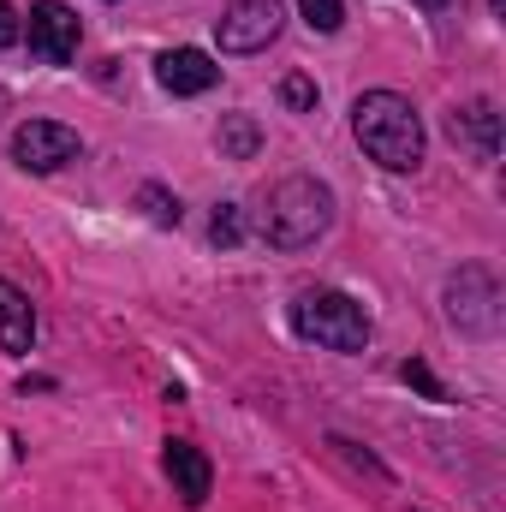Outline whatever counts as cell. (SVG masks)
Masks as SVG:
<instances>
[{
	"instance_id": "cell-2",
	"label": "cell",
	"mask_w": 506,
	"mask_h": 512,
	"mask_svg": "<svg viewBox=\"0 0 506 512\" xmlns=\"http://www.w3.org/2000/svg\"><path fill=\"white\" fill-rule=\"evenodd\" d=\"M334 227V191L316 173H286L268 185L262 209H256V233L274 251H310L322 233Z\"/></svg>"
},
{
	"instance_id": "cell-21",
	"label": "cell",
	"mask_w": 506,
	"mask_h": 512,
	"mask_svg": "<svg viewBox=\"0 0 506 512\" xmlns=\"http://www.w3.org/2000/svg\"><path fill=\"white\" fill-rule=\"evenodd\" d=\"M6 114H12V90L0 84V120H6Z\"/></svg>"
},
{
	"instance_id": "cell-20",
	"label": "cell",
	"mask_w": 506,
	"mask_h": 512,
	"mask_svg": "<svg viewBox=\"0 0 506 512\" xmlns=\"http://www.w3.org/2000/svg\"><path fill=\"white\" fill-rule=\"evenodd\" d=\"M423 12H447V6H459V0H417Z\"/></svg>"
},
{
	"instance_id": "cell-8",
	"label": "cell",
	"mask_w": 506,
	"mask_h": 512,
	"mask_svg": "<svg viewBox=\"0 0 506 512\" xmlns=\"http://www.w3.org/2000/svg\"><path fill=\"white\" fill-rule=\"evenodd\" d=\"M161 465H167L173 495H179L185 507H203V501H209V489H215V465H209V453H203L197 441L173 435V441L161 447Z\"/></svg>"
},
{
	"instance_id": "cell-15",
	"label": "cell",
	"mask_w": 506,
	"mask_h": 512,
	"mask_svg": "<svg viewBox=\"0 0 506 512\" xmlns=\"http://www.w3.org/2000/svg\"><path fill=\"white\" fill-rule=\"evenodd\" d=\"M298 12H304V24L322 30V36H334V30L346 24V6H340V0H298Z\"/></svg>"
},
{
	"instance_id": "cell-18",
	"label": "cell",
	"mask_w": 506,
	"mask_h": 512,
	"mask_svg": "<svg viewBox=\"0 0 506 512\" xmlns=\"http://www.w3.org/2000/svg\"><path fill=\"white\" fill-rule=\"evenodd\" d=\"M209 233H215V245H239V209H233V203H221V209H215V221H209Z\"/></svg>"
},
{
	"instance_id": "cell-17",
	"label": "cell",
	"mask_w": 506,
	"mask_h": 512,
	"mask_svg": "<svg viewBox=\"0 0 506 512\" xmlns=\"http://www.w3.org/2000/svg\"><path fill=\"white\" fill-rule=\"evenodd\" d=\"M399 376H405V382L417 387V393H423V399H447V387L435 382V370H429V364H423V358H405V364H399Z\"/></svg>"
},
{
	"instance_id": "cell-9",
	"label": "cell",
	"mask_w": 506,
	"mask_h": 512,
	"mask_svg": "<svg viewBox=\"0 0 506 512\" xmlns=\"http://www.w3.org/2000/svg\"><path fill=\"white\" fill-rule=\"evenodd\" d=\"M155 84H161L167 96H203V90L221 84V66H215L203 48H167V54L155 60Z\"/></svg>"
},
{
	"instance_id": "cell-7",
	"label": "cell",
	"mask_w": 506,
	"mask_h": 512,
	"mask_svg": "<svg viewBox=\"0 0 506 512\" xmlns=\"http://www.w3.org/2000/svg\"><path fill=\"white\" fill-rule=\"evenodd\" d=\"M78 149H84V137L60 120H24L12 131V167H24V173H60L66 161H78Z\"/></svg>"
},
{
	"instance_id": "cell-11",
	"label": "cell",
	"mask_w": 506,
	"mask_h": 512,
	"mask_svg": "<svg viewBox=\"0 0 506 512\" xmlns=\"http://www.w3.org/2000/svg\"><path fill=\"white\" fill-rule=\"evenodd\" d=\"M30 346H36V310L12 280H0V352L24 358Z\"/></svg>"
},
{
	"instance_id": "cell-14",
	"label": "cell",
	"mask_w": 506,
	"mask_h": 512,
	"mask_svg": "<svg viewBox=\"0 0 506 512\" xmlns=\"http://www.w3.org/2000/svg\"><path fill=\"white\" fill-rule=\"evenodd\" d=\"M137 203L149 209L155 227H179V197H167L161 185H137Z\"/></svg>"
},
{
	"instance_id": "cell-4",
	"label": "cell",
	"mask_w": 506,
	"mask_h": 512,
	"mask_svg": "<svg viewBox=\"0 0 506 512\" xmlns=\"http://www.w3.org/2000/svg\"><path fill=\"white\" fill-rule=\"evenodd\" d=\"M447 322H453L459 334H477V340L501 334V280H495L489 268L465 262V268L447 280Z\"/></svg>"
},
{
	"instance_id": "cell-6",
	"label": "cell",
	"mask_w": 506,
	"mask_h": 512,
	"mask_svg": "<svg viewBox=\"0 0 506 512\" xmlns=\"http://www.w3.org/2000/svg\"><path fill=\"white\" fill-rule=\"evenodd\" d=\"M24 36H30V54L42 66H72L78 60V42H84V24H78V12L66 0H30Z\"/></svg>"
},
{
	"instance_id": "cell-19",
	"label": "cell",
	"mask_w": 506,
	"mask_h": 512,
	"mask_svg": "<svg viewBox=\"0 0 506 512\" xmlns=\"http://www.w3.org/2000/svg\"><path fill=\"white\" fill-rule=\"evenodd\" d=\"M18 36H24V18H18V12H12L6 0H0V48H12Z\"/></svg>"
},
{
	"instance_id": "cell-1",
	"label": "cell",
	"mask_w": 506,
	"mask_h": 512,
	"mask_svg": "<svg viewBox=\"0 0 506 512\" xmlns=\"http://www.w3.org/2000/svg\"><path fill=\"white\" fill-rule=\"evenodd\" d=\"M352 137H358V149L376 167H387V173H417L423 167V149H429L411 96H399V90H364L352 102Z\"/></svg>"
},
{
	"instance_id": "cell-3",
	"label": "cell",
	"mask_w": 506,
	"mask_h": 512,
	"mask_svg": "<svg viewBox=\"0 0 506 512\" xmlns=\"http://www.w3.org/2000/svg\"><path fill=\"white\" fill-rule=\"evenodd\" d=\"M292 334L298 340H310V346H322V352H364L370 346V310L352 298V292H334V286H310V292H298L292 298Z\"/></svg>"
},
{
	"instance_id": "cell-13",
	"label": "cell",
	"mask_w": 506,
	"mask_h": 512,
	"mask_svg": "<svg viewBox=\"0 0 506 512\" xmlns=\"http://www.w3.org/2000/svg\"><path fill=\"white\" fill-rule=\"evenodd\" d=\"M328 447H334V453H340L352 471H364V477H376V483H393V477H387V465H381L376 453H364L358 441H346V435H328Z\"/></svg>"
},
{
	"instance_id": "cell-5",
	"label": "cell",
	"mask_w": 506,
	"mask_h": 512,
	"mask_svg": "<svg viewBox=\"0 0 506 512\" xmlns=\"http://www.w3.org/2000/svg\"><path fill=\"white\" fill-rule=\"evenodd\" d=\"M286 24V6L280 0H233L221 18H215V42L221 54H262Z\"/></svg>"
},
{
	"instance_id": "cell-10",
	"label": "cell",
	"mask_w": 506,
	"mask_h": 512,
	"mask_svg": "<svg viewBox=\"0 0 506 512\" xmlns=\"http://www.w3.org/2000/svg\"><path fill=\"white\" fill-rule=\"evenodd\" d=\"M447 131H453V143H465L477 161H495V155H501V108H495L489 96L453 108V114H447Z\"/></svg>"
},
{
	"instance_id": "cell-12",
	"label": "cell",
	"mask_w": 506,
	"mask_h": 512,
	"mask_svg": "<svg viewBox=\"0 0 506 512\" xmlns=\"http://www.w3.org/2000/svg\"><path fill=\"white\" fill-rule=\"evenodd\" d=\"M256 149H262V131H256V120H251V114H227V120H221V155L251 161Z\"/></svg>"
},
{
	"instance_id": "cell-16",
	"label": "cell",
	"mask_w": 506,
	"mask_h": 512,
	"mask_svg": "<svg viewBox=\"0 0 506 512\" xmlns=\"http://www.w3.org/2000/svg\"><path fill=\"white\" fill-rule=\"evenodd\" d=\"M280 102H286L292 114H316V84H310L304 72H292V78H280Z\"/></svg>"
}]
</instances>
